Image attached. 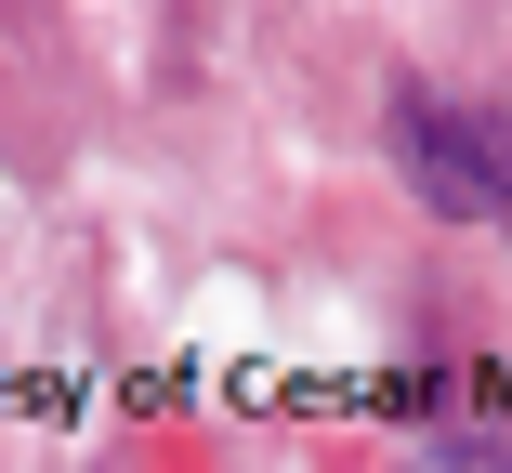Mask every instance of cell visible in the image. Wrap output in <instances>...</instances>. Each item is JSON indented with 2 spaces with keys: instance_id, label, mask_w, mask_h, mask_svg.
Returning <instances> with one entry per match:
<instances>
[{
  "instance_id": "obj_1",
  "label": "cell",
  "mask_w": 512,
  "mask_h": 473,
  "mask_svg": "<svg viewBox=\"0 0 512 473\" xmlns=\"http://www.w3.org/2000/svg\"><path fill=\"white\" fill-rule=\"evenodd\" d=\"M394 158L447 224H499L512 211V119L499 106H447V92H394Z\"/></svg>"
}]
</instances>
